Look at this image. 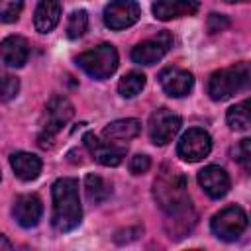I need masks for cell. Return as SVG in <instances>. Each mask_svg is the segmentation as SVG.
<instances>
[{
	"mask_svg": "<svg viewBox=\"0 0 251 251\" xmlns=\"http://www.w3.org/2000/svg\"><path fill=\"white\" fill-rule=\"evenodd\" d=\"M186 188L188 186H186L184 175L169 167H163L153 182V194L159 208L171 218L169 222L175 224L173 229H169L171 235L178 231V226H182L184 233L190 231V227L194 226V214H192L190 196Z\"/></svg>",
	"mask_w": 251,
	"mask_h": 251,
	"instance_id": "obj_1",
	"label": "cell"
},
{
	"mask_svg": "<svg viewBox=\"0 0 251 251\" xmlns=\"http://www.w3.org/2000/svg\"><path fill=\"white\" fill-rule=\"evenodd\" d=\"M53 227L57 231H71L82 220V208L78 200V182L76 178L65 176L53 182Z\"/></svg>",
	"mask_w": 251,
	"mask_h": 251,
	"instance_id": "obj_2",
	"label": "cell"
},
{
	"mask_svg": "<svg viewBox=\"0 0 251 251\" xmlns=\"http://www.w3.org/2000/svg\"><path fill=\"white\" fill-rule=\"evenodd\" d=\"M249 86H251V63L241 61L212 73L208 80V94L212 100L222 102Z\"/></svg>",
	"mask_w": 251,
	"mask_h": 251,
	"instance_id": "obj_3",
	"label": "cell"
},
{
	"mask_svg": "<svg viewBox=\"0 0 251 251\" xmlns=\"http://www.w3.org/2000/svg\"><path fill=\"white\" fill-rule=\"evenodd\" d=\"M75 116V108L65 96H53L47 106H45V116H43V129L39 133V145L43 149L53 147L55 135L71 122Z\"/></svg>",
	"mask_w": 251,
	"mask_h": 251,
	"instance_id": "obj_4",
	"label": "cell"
},
{
	"mask_svg": "<svg viewBox=\"0 0 251 251\" xmlns=\"http://www.w3.org/2000/svg\"><path fill=\"white\" fill-rule=\"evenodd\" d=\"M76 65L92 78L104 80L118 69V51L110 43H100L98 47L84 51L76 57Z\"/></svg>",
	"mask_w": 251,
	"mask_h": 251,
	"instance_id": "obj_5",
	"label": "cell"
},
{
	"mask_svg": "<svg viewBox=\"0 0 251 251\" xmlns=\"http://www.w3.org/2000/svg\"><path fill=\"white\" fill-rule=\"evenodd\" d=\"M247 222H249L247 214L239 206H227V208L220 210L212 218L210 227H212V233L218 239H222V241H235L245 231Z\"/></svg>",
	"mask_w": 251,
	"mask_h": 251,
	"instance_id": "obj_6",
	"label": "cell"
},
{
	"mask_svg": "<svg viewBox=\"0 0 251 251\" xmlns=\"http://www.w3.org/2000/svg\"><path fill=\"white\" fill-rule=\"evenodd\" d=\"M210 151H212V137L202 127H190L188 131H184L176 145L178 157L188 163L202 161L204 157L210 155Z\"/></svg>",
	"mask_w": 251,
	"mask_h": 251,
	"instance_id": "obj_7",
	"label": "cell"
},
{
	"mask_svg": "<svg viewBox=\"0 0 251 251\" xmlns=\"http://www.w3.org/2000/svg\"><path fill=\"white\" fill-rule=\"evenodd\" d=\"M180 116L171 112L169 108H159L149 118V137L155 145H167L175 139L180 129Z\"/></svg>",
	"mask_w": 251,
	"mask_h": 251,
	"instance_id": "obj_8",
	"label": "cell"
},
{
	"mask_svg": "<svg viewBox=\"0 0 251 251\" xmlns=\"http://www.w3.org/2000/svg\"><path fill=\"white\" fill-rule=\"evenodd\" d=\"M171 45H173V35L169 31H159L155 37H149L131 49V61L137 65H155L167 55Z\"/></svg>",
	"mask_w": 251,
	"mask_h": 251,
	"instance_id": "obj_9",
	"label": "cell"
},
{
	"mask_svg": "<svg viewBox=\"0 0 251 251\" xmlns=\"http://www.w3.org/2000/svg\"><path fill=\"white\" fill-rule=\"evenodd\" d=\"M139 16L141 8L135 0H114L104 8V24L116 31L133 25Z\"/></svg>",
	"mask_w": 251,
	"mask_h": 251,
	"instance_id": "obj_10",
	"label": "cell"
},
{
	"mask_svg": "<svg viewBox=\"0 0 251 251\" xmlns=\"http://www.w3.org/2000/svg\"><path fill=\"white\" fill-rule=\"evenodd\" d=\"M82 141H84L86 149L90 151V155H92L100 165H104V167H116V165H120V163L124 161V157H126V149H127L126 145H118V141H110V139L100 141L92 131L84 133Z\"/></svg>",
	"mask_w": 251,
	"mask_h": 251,
	"instance_id": "obj_11",
	"label": "cell"
},
{
	"mask_svg": "<svg viewBox=\"0 0 251 251\" xmlns=\"http://www.w3.org/2000/svg\"><path fill=\"white\" fill-rule=\"evenodd\" d=\"M159 82H161V88L165 90V94H169L173 98H180V96H186L192 90L194 76L184 69L167 67L159 73Z\"/></svg>",
	"mask_w": 251,
	"mask_h": 251,
	"instance_id": "obj_12",
	"label": "cell"
},
{
	"mask_svg": "<svg viewBox=\"0 0 251 251\" xmlns=\"http://www.w3.org/2000/svg\"><path fill=\"white\" fill-rule=\"evenodd\" d=\"M198 184L210 198H222L229 190V176L218 165H208L198 173Z\"/></svg>",
	"mask_w": 251,
	"mask_h": 251,
	"instance_id": "obj_13",
	"label": "cell"
},
{
	"mask_svg": "<svg viewBox=\"0 0 251 251\" xmlns=\"http://www.w3.org/2000/svg\"><path fill=\"white\" fill-rule=\"evenodd\" d=\"M12 214L16 218V222L22 227H33L39 224L41 214H43V204L35 194H22L16 198Z\"/></svg>",
	"mask_w": 251,
	"mask_h": 251,
	"instance_id": "obj_14",
	"label": "cell"
},
{
	"mask_svg": "<svg viewBox=\"0 0 251 251\" xmlns=\"http://www.w3.org/2000/svg\"><path fill=\"white\" fill-rule=\"evenodd\" d=\"M198 12L196 0H157L153 4V16L161 22H169L182 16H194Z\"/></svg>",
	"mask_w": 251,
	"mask_h": 251,
	"instance_id": "obj_15",
	"label": "cell"
},
{
	"mask_svg": "<svg viewBox=\"0 0 251 251\" xmlns=\"http://www.w3.org/2000/svg\"><path fill=\"white\" fill-rule=\"evenodd\" d=\"M0 55H2V63L6 67L20 69L27 61L29 45L22 35H8L0 45Z\"/></svg>",
	"mask_w": 251,
	"mask_h": 251,
	"instance_id": "obj_16",
	"label": "cell"
},
{
	"mask_svg": "<svg viewBox=\"0 0 251 251\" xmlns=\"http://www.w3.org/2000/svg\"><path fill=\"white\" fill-rule=\"evenodd\" d=\"M61 20V4L59 0H39L35 14H33V25L39 33H49L55 29V25Z\"/></svg>",
	"mask_w": 251,
	"mask_h": 251,
	"instance_id": "obj_17",
	"label": "cell"
},
{
	"mask_svg": "<svg viewBox=\"0 0 251 251\" xmlns=\"http://www.w3.org/2000/svg\"><path fill=\"white\" fill-rule=\"evenodd\" d=\"M10 165L20 180H33L41 173V159L33 153H25V151L12 153Z\"/></svg>",
	"mask_w": 251,
	"mask_h": 251,
	"instance_id": "obj_18",
	"label": "cell"
},
{
	"mask_svg": "<svg viewBox=\"0 0 251 251\" xmlns=\"http://www.w3.org/2000/svg\"><path fill=\"white\" fill-rule=\"evenodd\" d=\"M141 131V122L135 118H124V120H116L110 122L104 127V137L110 141H129L133 137H137Z\"/></svg>",
	"mask_w": 251,
	"mask_h": 251,
	"instance_id": "obj_19",
	"label": "cell"
},
{
	"mask_svg": "<svg viewBox=\"0 0 251 251\" xmlns=\"http://www.w3.org/2000/svg\"><path fill=\"white\" fill-rule=\"evenodd\" d=\"M226 120H227V126L235 131L249 129L251 127V98L231 106L226 114Z\"/></svg>",
	"mask_w": 251,
	"mask_h": 251,
	"instance_id": "obj_20",
	"label": "cell"
},
{
	"mask_svg": "<svg viewBox=\"0 0 251 251\" xmlns=\"http://www.w3.org/2000/svg\"><path fill=\"white\" fill-rule=\"evenodd\" d=\"M84 190H86L88 200L94 202V204H100V202L108 200L110 194H112L110 182H106L100 175H94V173L86 175V178H84Z\"/></svg>",
	"mask_w": 251,
	"mask_h": 251,
	"instance_id": "obj_21",
	"label": "cell"
},
{
	"mask_svg": "<svg viewBox=\"0 0 251 251\" xmlns=\"http://www.w3.org/2000/svg\"><path fill=\"white\" fill-rule=\"evenodd\" d=\"M143 86H145V75L139 73V71H131V73H127L120 78L118 92L124 98H133L143 90Z\"/></svg>",
	"mask_w": 251,
	"mask_h": 251,
	"instance_id": "obj_22",
	"label": "cell"
},
{
	"mask_svg": "<svg viewBox=\"0 0 251 251\" xmlns=\"http://www.w3.org/2000/svg\"><path fill=\"white\" fill-rule=\"evenodd\" d=\"M86 27H88V14L84 10H75L67 22V35L71 39H78L84 35Z\"/></svg>",
	"mask_w": 251,
	"mask_h": 251,
	"instance_id": "obj_23",
	"label": "cell"
},
{
	"mask_svg": "<svg viewBox=\"0 0 251 251\" xmlns=\"http://www.w3.org/2000/svg\"><path fill=\"white\" fill-rule=\"evenodd\" d=\"M24 8V0H0V20L4 24L16 22Z\"/></svg>",
	"mask_w": 251,
	"mask_h": 251,
	"instance_id": "obj_24",
	"label": "cell"
},
{
	"mask_svg": "<svg viewBox=\"0 0 251 251\" xmlns=\"http://www.w3.org/2000/svg\"><path fill=\"white\" fill-rule=\"evenodd\" d=\"M233 159L247 171V173H251V139L247 137V139H241L237 145H235V149H233Z\"/></svg>",
	"mask_w": 251,
	"mask_h": 251,
	"instance_id": "obj_25",
	"label": "cell"
},
{
	"mask_svg": "<svg viewBox=\"0 0 251 251\" xmlns=\"http://www.w3.org/2000/svg\"><path fill=\"white\" fill-rule=\"evenodd\" d=\"M18 90H20V80L16 76H12V75H6L2 78V100L4 102L12 100L18 94Z\"/></svg>",
	"mask_w": 251,
	"mask_h": 251,
	"instance_id": "obj_26",
	"label": "cell"
},
{
	"mask_svg": "<svg viewBox=\"0 0 251 251\" xmlns=\"http://www.w3.org/2000/svg\"><path fill=\"white\" fill-rule=\"evenodd\" d=\"M149 167H151V159L147 155H141V153L133 155L129 161V173L131 175H143L149 171Z\"/></svg>",
	"mask_w": 251,
	"mask_h": 251,
	"instance_id": "obj_27",
	"label": "cell"
},
{
	"mask_svg": "<svg viewBox=\"0 0 251 251\" xmlns=\"http://www.w3.org/2000/svg\"><path fill=\"white\" fill-rule=\"evenodd\" d=\"M206 25H208V33H218V31H224L229 25V20L222 14H210Z\"/></svg>",
	"mask_w": 251,
	"mask_h": 251,
	"instance_id": "obj_28",
	"label": "cell"
},
{
	"mask_svg": "<svg viewBox=\"0 0 251 251\" xmlns=\"http://www.w3.org/2000/svg\"><path fill=\"white\" fill-rule=\"evenodd\" d=\"M141 233H143V229H141V227H127V229H120V231L116 233V241H118V243H129V241L137 239Z\"/></svg>",
	"mask_w": 251,
	"mask_h": 251,
	"instance_id": "obj_29",
	"label": "cell"
},
{
	"mask_svg": "<svg viewBox=\"0 0 251 251\" xmlns=\"http://www.w3.org/2000/svg\"><path fill=\"white\" fill-rule=\"evenodd\" d=\"M224 2H227V4H235V2H251V0H224Z\"/></svg>",
	"mask_w": 251,
	"mask_h": 251,
	"instance_id": "obj_30",
	"label": "cell"
},
{
	"mask_svg": "<svg viewBox=\"0 0 251 251\" xmlns=\"http://www.w3.org/2000/svg\"><path fill=\"white\" fill-rule=\"evenodd\" d=\"M2 247H6V249H8V247H10V243H8V241H6V237H2Z\"/></svg>",
	"mask_w": 251,
	"mask_h": 251,
	"instance_id": "obj_31",
	"label": "cell"
}]
</instances>
